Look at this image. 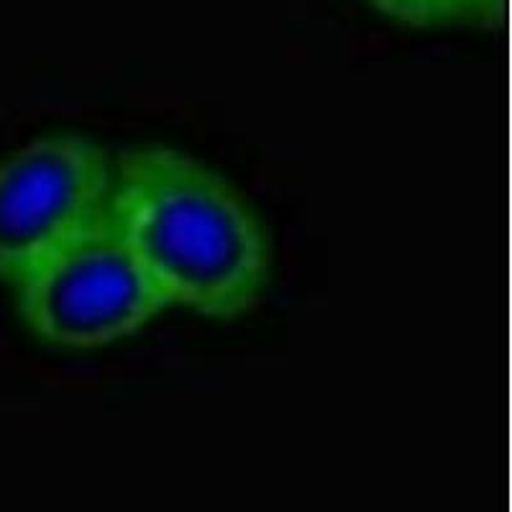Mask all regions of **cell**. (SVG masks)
I'll use <instances>...</instances> for the list:
<instances>
[{
    "mask_svg": "<svg viewBox=\"0 0 512 512\" xmlns=\"http://www.w3.org/2000/svg\"><path fill=\"white\" fill-rule=\"evenodd\" d=\"M113 167V223L164 300L205 318L254 308L272 256L239 192L162 146L118 154Z\"/></svg>",
    "mask_w": 512,
    "mask_h": 512,
    "instance_id": "6da1fadb",
    "label": "cell"
},
{
    "mask_svg": "<svg viewBox=\"0 0 512 512\" xmlns=\"http://www.w3.org/2000/svg\"><path fill=\"white\" fill-rule=\"evenodd\" d=\"M16 303L36 336L70 349L116 344L169 305L128 249L111 210L29 269L16 282Z\"/></svg>",
    "mask_w": 512,
    "mask_h": 512,
    "instance_id": "7a4b0ae2",
    "label": "cell"
},
{
    "mask_svg": "<svg viewBox=\"0 0 512 512\" xmlns=\"http://www.w3.org/2000/svg\"><path fill=\"white\" fill-rule=\"evenodd\" d=\"M111 154L80 136H47L0 162V280L29 269L103 221L113 195Z\"/></svg>",
    "mask_w": 512,
    "mask_h": 512,
    "instance_id": "3957f363",
    "label": "cell"
},
{
    "mask_svg": "<svg viewBox=\"0 0 512 512\" xmlns=\"http://www.w3.org/2000/svg\"><path fill=\"white\" fill-rule=\"evenodd\" d=\"M367 3L384 16L415 29L464 24L459 0H367Z\"/></svg>",
    "mask_w": 512,
    "mask_h": 512,
    "instance_id": "277c9868",
    "label": "cell"
},
{
    "mask_svg": "<svg viewBox=\"0 0 512 512\" xmlns=\"http://www.w3.org/2000/svg\"><path fill=\"white\" fill-rule=\"evenodd\" d=\"M461 13H464V24L492 26L497 16L502 13L505 0H459Z\"/></svg>",
    "mask_w": 512,
    "mask_h": 512,
    "instance_id": "5b68a950",
    "label": "cell"
}]
</instances>
